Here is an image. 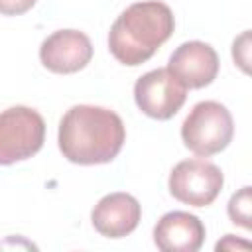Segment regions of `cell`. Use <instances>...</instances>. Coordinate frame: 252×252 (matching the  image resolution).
<instances>
[{"label": "cell", "instance_id": "6da1fadb", "mask_svg": "<svg viewBox=\"0 0 252 252\" xmlns=\"http://www.w3.org/2000/svg\"><path fill=\"white\" fill-rule=\"evenodd\" d=\"M57 142L63 158L71 163L100 165L120 154L126 142V128L110 108L77 104L63 114Z\"/></svg>", "mask_w": 252, "mask_h": 252}, {"label": "cell", "instance_id": "7a4b0ae2", "mask_svg": "<svg viewBox=\"0 0 252 252\" xmlns=\"http://www.w3.org/2000/svg\"><path fill=\"white\" fill-rule=\"evenodd\" d=\"M175 18L167 4L158 0L130 4L110 26L108 49L112 57L128 67H136L173 35Z\"/></svg>", "mask_w": 252, "mask_h": 252}, {"label": "cell", "instance_id": "3957f363", "mask_svg": "<svg viewBox=\"0 0 252 252\" xmlns=\"http://www.w3.org/2000/svg\"><path fill=\"white\" fill-rule=\"evenodd\" d=\"M234 136L228 108L217 100L197 102L181 124V140L199 158L220 154Z\"/></svg>", "mask_w": 252, "mask_h": 252}, {"label": "cell", "instance_id": "277c9868", "mask_svg": "<svg viewBox=\"0 0 252 252\" xmlns=\"http://www.w3.org/2000/svg\"><path fill=\"white\" fill-rule=\"evenodd\" d=\"M45 140V120L30 106L0 112V165H12L35 156Z\"/></svg>", "mask_w": 252, "mask_h": 252}, {"label": "cell", "instance_id": "5b68a950", "mask_svg": "<svg viewBox=\"0 0 252 252\" xmlns=\"http://www.w3.org/2000/svg\"><path fill=\"white\" fill-rule=\"evenodd\" d=\"M224 185V175L213 161L193 158L179 161L169 173V193L191 207L211 205Z\"/></svg>", "mask_w": 252, "mask_h": 252}, {"label": "cell", "instance_id": "8992f818", "mask_svg": "<svg viewBox=\"0 0 252 252\" xmlns=\"http://www.w3.org/2000/svg\"><path fill=\"white\" fill-rule=\"evenodd\" d=\"M185 98L187 89L167 71V67L148 71L134 85V100L138 108L154 120L173 118L185 104Z\"/></svg>", "mask_w": 252, "mask_h": 252}, {"label": "cell", "instance_id": "52a82bcc", "mask_svg": "<svg viewBox=\"0 0 252 252\" xmlns=\"http://www.w3.org/2000/svg\"><path fill=\"white\" fill-rule=\"evenodd\" d=\"M39 59L57 75H71L85 69L93 59V43L79 30H57L41 41Z\"/></svg>", "mask_w": 252, "mask_h": 252}, {"label": "cell", "instance_id": "ba28073f", "mask_svg": "<svg viewBox=\"0 0 252 252\" xmlns=\"http://www.w3.org/2000/svg\"><path fill=\"white\" fill-rule=\"evenodd\" d=\"M167 71L185 89H203L217 79L219 55L205 41H185L169 55Z\"/></svg>", "mask_w": 252, "mask_h": 252}, {"label": "cell", "instance_id": "9c48e42d", "mask_svg": "<svg viewBox=\"0 0 252 252\" xmlns=\"http://www.w3.org/2000/svg\"><path fill=\"white\" fill-rule=\"evenodd\" d=\"M142 219V207L130 193L116 191L104 195L93 209L91 220L98 234L106 238H122L136 230Z\"/></svg>", "mask_w": 252, "mask_h": 252}, {"label": "cell", "instance_id": "30bf717a", "mask_svg": "<svg viewBox=\"0 0 252 252\" xmlns=\"http://www.w3.org/2000/svg\"><path fill=\"white\" fill-rule=\"evenodd\" d=\"M154 242L163 252H197L205 242V224L187 211H169L154 226Z\"/></svg>", "mask_w": 252, "mask_h": 252}, {"label": "cell", "instance_id": "8fae6325", "mask_svg": "<svg viewBox=\"0 0 252 252\" xmlns=\"http://www.w3.org/2000/svg\"><path fill=\"white\" fill-rule=\"evenodd\" d=\"M250 209H252V199H250V187L246 185L240 191L232 193L226 211H228V217L234 224L250 230V226H252L250 224Z\"/></svg>", "mask_w": 252, "mask_h": 252}, {"label": "cell", "instance_id": "7c38bea8", "mask_svg": "<svg viewBox=\"0 0 252 252\" xmlns=\"http://www.w3.org/2000/svg\"><path fill=\"white\" fill-rule=\"evenodd\" d=\"M232 57L240 65L244 73H248V63H250V32H242L240 37L234 39L232 43Z\"/></svg>", "mask_w": 252, "mask_h": 252}, {"label": "cell", "instance_id": "4fadbf2b", "mask_svg": "<svg viewBox=\"0 0 252 252\" xmlns=\"http://www.w3.org/2000/svg\"><path fill=\"white\" fill-rule=\"evenodd\" d=\"M37 0H0V14L2 16H20L26 14L35 6Z\"/></svg>", "mask_w": 252, "mask_h": 252}, {"label": "cell", "instance_id": "5bb4252c", "mask_svg": "<svg viewBox=\"0 0 252 252\" xmlns=\"http://www.w3.org/2000/svg\"><path fill=\"white\" fill-rule=\"evenodd\" d=\"M215 248H217V250H248V248H250V242L240 240V238H236L234 234H226L222 240L217 242Z\"/></svg>", "mask_w": 252, "mask_h": 252}]
</instances>
